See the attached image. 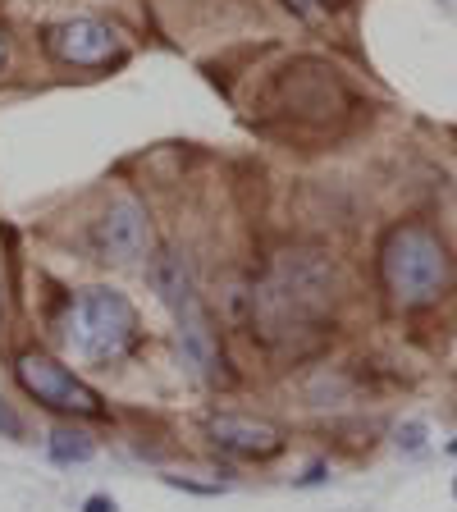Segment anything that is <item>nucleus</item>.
Masks as SVG:
<instances>
[{
  "mask_svg": "<svg viewBox=\"0 0 457 512\" xmlns=\"http://www.w3.org/2000/svg\"><path fill=\"white\" fill-rule=\"evenodd\" d=\"M288 10H298V14H307V19H316L320 10H330L334 0H284Z\"/></svg>",
  "mask_w": 457,
  "mask_h": 512,
  "instance_id": "obj_11",
  "label": "nucleus"
},
{
  "mask_svg": "<svg viewBox=\"0 0 457 512\" xmlns=\"http://www.w3.org/2000/svg\"><path fill=\"white\" fill-rule=\"evenodd\" d=\"M96 453V444L83 430H55L51 435V458L55 462H87Z\"/></svg>",
  "mask_w": 457,
  "mask_h": 512,
  "instance_id": "obj_9",
  "label": "nucleus"
},
{
  "mask_svg": "<svg viewBox=\"0 0 457 512\" xmlns=\"http://www.w3.org/2000/svg\"><path fill=\"white\" fill-rule=\"evenodd\" d=\"M64 339L87 362H115L138 339V311L115 288H87L64 316Z\"/></svg>",
  "mask_w": 457,
  "mask_h": 512,
  "instance_id": "obj_2",
  "label": "nucleus"
},
{
  "mask_svg": "<svg viewBox=\"0 0 457 512\" xmlns=\"http://www.w3.org/2000/svg\"><path fill=\"white\" fill-rule=\"evenodd\" d=\"M453 494H457V480H453Z\"/></svg>",
  "mask_w": 457,
  "mask_h": 512,
  "instance_id": "obj_16",
  "label": "nucleus"
},
{
  "mask_svg": "<svg viewBox=\"0 0 457 512\" xmlns=\"http://www.w3.org/2000/svg\"><path fill=\"white\" fill-rule=\"evenodd\" d=\"M96 247H101V256L115 261V266H133V261H142V256L151 252L147 211H142L133 197L110 202V211L101 215V224H96Z\"/></svg>",
  "mask_w": 457,
  "mask_h": 512,
  "instance_id": "obj_4",
  "label": "nucleus"
},
{
  "mask_svg": "<svg viewBox=\"0 0 457 512\" xmlns=\"http://www.w3.org/2000/svg\"><path fill=\"white\" fill-rule=\"evenodd\" d=\"M174 320H179V352H183V366H188L197 380L215 384V380H220V348H215V334H211V325H206L202 302H197V307H188V311H179Z\"/></svg>",
  "mask_w": 457,
  "mask_h": 512,
  "instance_id": "obj_6",
  "label": "nucleus"
},
{
  "mask_svg": "<svg viewBox=\"0 0 457 512\" xmlns=\"http://www.w3.org/2000/svg\"><path fill=\"white\" fill-rule=\"evenodd\" d=\"M421 439H426V426H403L398 430V448H407V453H416Z\"/></svg>",
  "mask_w": 457,
  "mask_h": 512,
  "instance_id": "obj_10",
  "label": "nucleus"
},
{
  "mask_svg": "<svg viewBox=\"0 0 457 512\" xmlns=\"http://www.w3.org/2000/svg\"><path fill=\"white\" fill-rule=\"evenodd\" d=\"M46 46H51L55 60L64 64H78V69H96V64H106L115 55V32L106 23L96 19H69V23H55L46 28Z\"/></svg>",
  "mask_w": 457,
  "mask_h": 512,
  "instance_id": "obj_5",
  "label": "nucleus"
},
{
  "mask_svg": "<svg viewBox=\"0 0 457 512\" xmlns=\"http://www.w3.org/2000/svg\"><path fill=\"white\" fill-rule=\"evenodd\" d=\"M14 371H19V384L37 403L55 407V412H74V416H101V394L87 389L74 371H64L46 352H23Z\"/></svg>",
  "mask_w": 457,
  "mask_h": 512,
  "instance_id": "obj_3",
  "label": "nucleus"
},
{
  "mask_svg": "<svg viewBox=\"0 0 457 512\" xmlns=\"http://www.w3.org/2000/svg\"><path fill=\"white\" fill-rule=\"evenodd\" d=\"M211 439L229 453H243V458H270L279 453V430L266 426V421H252V416H215Z\"/></svg>",
  "mask_w": 457,
  "mask_h": 512,
  "instance_id": "obj_7",
  "label": "nucleus"
},
{
  "mask_svg": "<svg viewBox=\"0 0 457 512\" xmlns=\"http://www.w3.org/2000/svg\"><path fill=\"white\" fill-rule=\"evenodd\" d=\"M0 435H10V439L23 435V421H19V416H14L5 403H0Z\"/></svg>",
  "mask_w": 457,
  "mask_h": 512,
  "instance_id": "obj_12",
  "label": "nucleus"
},
{
  "mask_svg": "<svg viewBox=\"0 0 457 512\" xmlns=\"http://www.w3.org/2000/svg\"><path fill=\"white\" fill-rule=\"evenodd\" d=\"M151 284H156L160 302H165L174 316H179V311H188V307H197V284H192V270H188V261H183V256L160 252L156 266H151Z\"/></svg>",
  "mask_w": 457,
  "mask_h": 512,
  "instance_id": "obj_8",
  "label": "nucleus"
},
{
  "mask_svg": "<svg viewBox=\"0 0 457 512\" xmlns=\"http://www.w3.org/2000/svg\"><path fill=\"white\" fill-rule=\"evenodd\" d=\"M384 266V288L394 293L398 307H430L448 293L453 284V261L448 247L430 234L426 224H403L389 234L380 252Z\"/></svg>",
  "mask_w": 457,
  "mask_h": 512,
  "instance_id": "obj_1",
  "label": "nucleus"
},
{
  "mask_svg": "<svg viewBox=\"0 0 457 512\" xmlns=\"http://www.w3.org/2000/svg\"><path fill=\"white\" fill-rule=\"evenodd\" d=\"M0 64H5V37H0Z\"/></svg>",
  "mask_w": 457,
  "mask_h": 512,
  "instance_id": "obj_14",
  "label": "nucleus"
},
{
  "mask_svg": "<svg viewBox=\"0 0 457 512\" xmlns=\"http://www.w3.org/2000/svg\"><path fill=\"white\" fill-rule=\"evenodd\" d=\"M448 453H457V439H453V444H448Z\"/></svg>",
  "mask_w": 457,
  "mask_h": 512,
  "instance_id": "obj_15",
  "label": "nucleus"
},
{
  "mask_svg": "<svg viewBox=\"0 0 457 512\" xmlns=\"http://www.w3.org/2000/svg\"><path fill=\"white\" fill-rule=\"evenodd\" d=\"M83 512H119L115 499H106V494H92V499L83 503Z\"/></svg>",
  "mask_w": 457,
  "mask_h": 512,
  "instance_id": "obj_13",
  "label": "nucleus"
}]
</instances>
